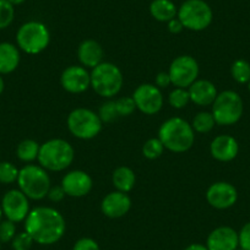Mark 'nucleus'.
<instances>
[{
  "label": "nucleus",
  "instance_id": "1",
  "mask_svg": "<svg viewBox=\"0 0 250 250\" xmlns=\"http://www.w3.org/2000/svg\"><path fill=\"white\" fill-rule=\"evenodd\" d=\"M66 229V223L62 213L53 208L38 206L30 211L25 220V230L35 243L52 245L59 242Z\"/></svg>",
  "mask_w": 250,
  "mask_h": 250
},
{
  "label": "nucleus",
  "instance_id": "2",
  "mask_svg": "<svg viewBox=\"0 0 250 250\" xmlns=\"http://www.w3.org/2000/svg\"><path fill=\"white\" fill-rule=\"evenodd\" d=\"M158 139L167 150L175 153L187 152L195 141V134L191 124L182 118H170L161 125Z\"/></svg>",
  "mask_w": 250,
  "mask_h": 250
},
{
  "label": "nucleus",
  "instance_id": "3",
  "mask_svg": "<svg viewBox=\"0 0 250 250\" xmlns=\"http://www.w3.org/2000/svg\"><path fill=\"white\" fill-rule=\"evenodd\" d=\"M75 157L74 147L62 139H50L40 146L38 162L50 172H62L70 167Z\"/></svg>",
  "mask_w": 250,
  "mask_h": 250
},
{
  "label": "nucleus",
  "instance_id": "4",
  "mask_svg": "<svg viewBox=\"0 0 250 250\" xmlns=\"http://www.w3.org/2000/svg\"><path fill=\"white\" fill-rule=\"evenodd\" d=\"M124 83L123 73L115 64L102 62L92 69L91 87L101 97L112 98L120 92Z\"/></svg>",
  "mask_w": 250,
  "mask_h": 250
},
{
  "label": "nucleus",
  "instance_id": "5",
  "mask_svg": "<svg viewBox=\"0 0 250 250\" xmlns=\"http://www.w3.org/2000/svg\"><path fill=\"white\" fill-rule=\"evenodd\" d=\"M19 189L31 200H42L50 189V178L41 166L27 165L19 172Z\"/></svg>",
  "mask_w": 250,
  "mask_h": 250
},
{
  "label": "nucleus",
  "instance_id": "6",
  "mask_svg": "<svg viewBox=\"0 0 250 250\" xmlns=\"http://www.w3.org/2000/svg\"><path fill=\"white\" fill-rule=\"evenodd\" d=\"M184 28L190 31H204L211 25L212 9L204 0H185L177 14Z\"/></svg>",
  "mask_w": 250,
  "mask_h": 250
},
{
  "label": "nucleus",
  "instance_id": "7",
  "mask_svg": "<svg viewBox=\"0 0 250 250\" xmlns=\"http://www.w3.org/2000/svg\"><path fill=\"white\" fill-rule=\"evenodd\" d=\"M68 129L75 138L91 140L102 130V120L100 115L87 108H76L71 110L66 119Z\"/></svg>",
  "mask_w": 250,
  "mask_h": 250
},
{
  "label": "nucleus",
  "instance_id": "8",
  "mask_svg": "<svg viewBox=\"0 0 250 250\" xmlns=\"http://www.w3.org/2000/svg\"><path fill=\"white\" fill-rule=\"evenodd\" d=\"M50 33L47 26L38 21L26 22L16 33L19 48L27 54H38L48 47Z\"/></svg>",
  "mask_w": 250,
  "mask_h": 250
},
{
  "label": "nucleus",
  "instance_id": "9",
  "mask_svg": "<svg viewBox=\"0 0 250 250\" xmlns=\"http://www.w3.org/2000/svg\"><path fill=\"white\" fill-rule=\"evenodd\" d=\"M212 115L216 124L233 125L243 115V101L234 91H223L218 93L212 103Z\"/></svg>",
  "mask_w": 250,
  "mask_h": 250
},
{
  "label": "nucleus",
  "instance_id": "10",
  "mask_svg": "<svg viewBox=\"0 0 250 250\" xmlns=\"http://www.w3.org/2000/svg\"><path fill=\"white\" fill-rule=\"evenodd\" d=\"M199 64L190 55H179L170 62L168 74L175 87L189 88L199 76Z\"/></svg>",
  "mask_w": 250,
  "mask_h": 250
},
{
  "label": "nucleus",
  "instance_id": "11",
  "mask_svg": "<svg viewBox=\"0 0 250 250\" xmlns=\"http://www.w3.org/2000/svg\"><path fill=\"white\" fill-rule=\"evenodd\" d=\"M0 205L6 220L15 223L25 221L30 213V201L20 189H13L5 193Z\"/></svg>",
  "mask_w": 250,
  "mask_h": 250
},
{
  "label": "nucleus",
  "instance_id": "12",
  "mask_svg": "<svg viewBox=\"0 0 250 250\" xmlns=\"http://www.w3.org/2000/svg\"><path fill=\"white\" fill-rule=\"evenodd\" d=\"M136 108L147 115H153L163 107V95L161 88L152 83H143L139 86L133 95Z\"/></svg>",
  "mask_w": 250,
  "mask_h": 250
},
{
  "label": "nucleus",
  "instance_id": "13",
  "mask_svg": "<svg viewBox=\"0 0 250 250\" xmlns=\"http://www.w3.org/2000/svg\"><path fill=\"white\" fill-rule=\"evenodd\" d=\"M237 189L227 182H217L210 185L206 191V200L217 210L229 208L237 203Z\"/></svg>",
  "mask_w": 250,
  "mask_h": 250
},
{
  "label": "nucleus",
  "instance_id": "14",
  "mask_svg": "<svg viewBox=\"0 0 250 250\" xmlns=\"http://www.w3.org/2000/svg\"><path fill=\"white\" fill-rule=\"evenodd\" d=\"M60 185L68 196L83 198L92 190L93 180L90 174L83 170H71L62 177Z\"/></svg>",
  "mask_w": 250,
  "mask_h": 250
},
{
  "label": "nucleus",
  "instance_id": "15",
  "mask_svg": "<svg viewBox=\"0 0 250 250\" xmlns=\"http://www.w3.org/2000/svg\"><path fill=\"white\" fill-rule=\"evenodd\" d=\"M62 88L70 93H83L91 86V74L83 66L71 65L60 76Z\"/></svg>",
  "mask_w": 250,
  "mask_h": 250
},
{
  "label": "nucleus",
  "instance_id": "16",
  "mask_svg": "<svg viewBox=\"0 0 250 250\" xmlns=\"http://www.w3.org/2000/svg\"><path fill=\"white\" fill-rule=\"evenodd\" d=\"M131 200L126 193L112 191L103 198L101 210L104 216L109 218H120L130 211Z\"/></svg>",
  "mask_w": 250,
  "mask_h": 250
},
{
  "label": "nucleus",
  "instance_id": "17",
  "mask_svg": "<svg viewBox=\"0 0 250 250\" xmlns=\"http://www.w3.org/2000/svg\"><path fill=\"white\" fill-rule=\"evenodd\" d=\"M239 245L238 233L233 228L222 226L208 234L206 247L208 250H235Z\"/></svg>",
  "mask_w": 250,
  "mask_h": 250
},
{
  "label": "nucleus",
  "instance_id": "18",
  "mask_svg": "<svg viewBox=\"0 0 250 250\" xmlns=\"http://www.w3.org/2000/svg\"><path fill=\"white\" fill-rule=\"evenodd\" d=\"M239 151L237 140L229 135H220L212 140L210 152L215 160L220 162H229L234 160Z\"/></svg>",
  "mask_w": 250,
  "mask_h": 250
},
{
  "label": "nucleus",
  "instance_id": "19",
  "mask_svg": "<svg viewBox=\"0 0 250 250\" xmlns=\"http://www.w3.org/2000/svg\"><path fill=\"white\" fill-rule=\"evenodd\" d=\"M188 91L190 96V102L200 107L212 104L218 95L216 86L208 80H196Z\"/></svg>",
  "mask_w": 250,
  "mask_h": 250
},
{
  "label": "nucleus",
  "instance_id": "20",
  "mask_svg": "<svg viewBox=\"0 0 250 250\" xmlns=\"http://www.w3.org/2000/svg\"><path fill=\"white\" fill-rule=\"evenodd\" d=\"M102 45L95 40H86L78 48V57L80 62L86 68H96L103 60Z\"/></svg>",
  "mask_w": 250,
  "mask_h": 250
},
{
  "label": "nucleus",
  "instance_id": "21",
  "mask_svg": "<svg viewBox=\"0 0 250 250\" xmlns=\"http://www.w3.org/2000/svg\"><path fill=\"white\" fill-rule=\"evenodd\" d=\"M20 64V52L13 43H0V75L10 74Z\"/></svg>",
  "mask_w": 250,
  "mask_h": 250
},
{
  "label": "nucleus",
  "instance_id": "22",
  "mask_svg": "<svg viewBox=\"0 0 250 250\" xmlns=\"http://www.w3.org/2000/svg\"><path fill=\"white\" fill-rule=\"evenodd\" d=\"M112 182L118 191L128 194L129 191L133 190L134 187H135V173H134V170L131 169V168L125 167V166H120V167H118L117 169L113 172Z\"/></svg>",
  "mask_w": 250,
  "mask_h": 250
},
{
  "label": "nucleus",
  "instance_id": "23",
  "mask_svg": "<svg viewBox=\"0 0 250 250\" xmlns=\"http://www.w3.org/2000/svg\"><path fill=\"white\" fill-rule=\"evenodd\" d=\"M150 14L160 22H168L177 16L178 10L172 0H153L150 4Z\"/></svg>",
  "mask_w": 250,
  "mask_h": 250
},
{
  "label": "nucleus",
  "instance_id": "24",
  "mask_svg": "<svg viewBox=\"0 0 250 250\" xmlns=\"http://www.w3.org/2000/svg\"><path fill=\"white\" fill-rule=\"evenodd\" d=\"M40 144L31 139H26V140L21 141L16 150V155H18L19 160L22 162H33L37 160L38 152H40Z\"/></svg>",
  "mask_w": 250,
  "mask_h": 250
},
{
  "label": "nucleus",
  "instance_id": "25",
  "mask_svg": "<svg viewBox=\"0 0 250 250\" xmlns=\"http://www.w3.org/2000/svg\"><path fill=\"white\" fill-rule=\"evenodd\" d=\"M216 125L215 118H213L212 113L210 112H200L194 117L191 126H193L194 131L200 134L210 133Z\"/></svg>",
  "mask_w": 250,
  "mask_h": 250
},
{
  "label": "nucleus",
  "instance_id": "26",
  "mask_svg": "<svg viewBox=\"0 0 250 250\" xmlns=\"http://www.w3.org/2000/svg\"><path fill=\"white\" fill-rule=\"evenodd\" d=\"M230 74L233 79L239 83H247L250 81V64L247 60L238 59L232 64Z\"/></svg>",
  "mask_w": 250,
  "mask_h": 250
},
{
  "label": "nucleus",
  "instance_id": "27",
  "mask_svg": "<svg viewBox=\"0 0 250 250\" xmlns=\"http://www.w3.org/2000/svg\"><path fill=\"white\" fill-rule=\"evenodd\" d=\"M168 102L175 109H182V108L187 107L190 102V96H189L188 88L175 87L168 96Z\"/></svg>",
  "mask_w": 250,
  "mask_h": 250
},
{
  "label": "nucleus",
  "instance_id": "28",
  "mask_svg": "<svg viewBox=\"0 0 250 250\" xmlns=\"http://www.w3.org/2000/svg\"><path fill=\"white\" fill-rule=\"evenodd\" d=\"M163 151H165V146L158 138L148 139L143 146V155L147 160H157L162 156Z\"/></svg>",
  "mask_w": 250,
  "mask_h": 250
},
{
  "label": "nucleus",
  "instance_id": "29",
  "mask_svg": "<svg viewBox=\"0 0 250 250\" xmlns=\"http://www.w3.org/2000/svg\"><path fill=\"white\" fill-rule=\"evenodd\" d=\"M15 10L9 0H0V30L9 27L14 21Z\"/></svg>",
  "mask_w": 250,
  "mask_h": 250
},
{
  "label": "nucleus",
  "instance_id": "30",
  "mask_svg": "<svg viewBox=\"0 0 250 250\" xmlns=\"http://www.w3.org/2000/svg\"><path fill=\"white\" fill-rule=\"evenodd\" d=\"M20 170L10 162H0V183L11 184L16 182Z\"/></svg>",
  "mask_w": 250,
  "mask_h": 250
},
{
  "label": "nucleus",
  "instance_id": "31",
  "mask_svg": "<svg viewBox=\"0 0 250 250\" xmlns=\"http://www.w3.org/2000/svg\"><path fill=\"white\" fill-rule=\"evenodd\" d=\"M115 108L119 117H129L136 109L135 101L133 97H122L115 101Z\"/></svg>",
  "mask_w": 250,
  "mask_h": 250
},
{
  "label": "nucleus",
  "instance_id": "32",
  "mask_svg": "<svg viewBox=\"0 0 250 250\" xmlns=\"http://www.w3.org/2000/svg\"><path fill=\"white\" fill-rule=\"evenodd\" d=\"M102 123H112L115 119L119 118V114L117 112V108H115V101H107V102L103 103L100 108V112H98Z\"/></svg>",
  "mask_w": 250,
  "mask_h": 250
},
{
  "label": "nucleus",
  "instance_id": "33",
  "mask_svg": "<svg viewBox=\"0 0 250 250\" xmlns=\"http://www.w3.org/2000/svg\"><path fill=\"white\" fill-rule=\"evenodd\" d=\"M33 243H35V240L25 230V232L19 233L14 237V239L11 240V247L14 250H30Z\"/></svg>",
  "mask_w": 250,
  "mask_h": 250
},
{
  "label": "nucleus",
  "instance_id": "34",
  "mask_svg": "<svg viewBox=\"0 0 250 250\" xmlns=\"http://www.w3.org/2000/svg\"><path fill=\"white\" fill-rule=\"evenodd\" d=\"M16 235V226L13 221H1L0 222V242L9 243Z\"/></svg>",
  "mask_w": 250,
  "mask_h": 250
},
{
  "label": "nucleus",
  "instance_id": "35",
  "mask_svg": "<svg viewBox=\"0 0 250 250\" xmlns=\"http://www.w3.org/2000/svg\"><path fill=\"white\" fill-rule=\"evenodd\" d=\"M73 250H101L100 245L92 238H81L74 244Z\"/></svg>",
  "mask_w": 250,
  "mask_h": 250
},
{
  "label": "nucleus",
  "instance_id": "36",
  "mask_svg": "<svg viewBox=\"0 0 250 250\" xmlns=\"http://www.w3.org/2000/svg\"><path fill=\"white\" fill-rule=\"evenodd\" d=\"M238 240H239V247L243 250H250V222L243 226L240 232L238 233Z\"/></svg>",
  "mask_w": 250,
  "mask_h": 250
},
{
  "label": "nucleus",
  "instance_id": "37",
  "mask_svg": "<svg viewBox=\"0 0 250 250\" xmlns=\"http://www.w3.org/2000/svg\"><path fill=\"white\" fill-rule=\"evenodd\" d=\"M65 191L62 189V185H57V187H50L49 191H48V198L53 203H59L62 199L65 198Z\"/></svg>",
  "mask_w": 250,
  "mask_h": 250
},
{
  "label": "nucleus",
  "instance_id": "38",
  "mask_svg": "<svg viewBox=\"0 0 250 250\" xmlns=\"http://www.w3.org/2000/svg\"><path fill=\"white\" fill-rule=\"evenodd\" d=\"M172 85V80L168 74V71H161L156 76V86L158 88H167L168 86Z\"/></svg>",
  "mask_w": 250,
  "mask_h": 250
},
{
  "label": "nucleus",
  "instance_id": "39",
  "mask_svg": "<svg viewBox=\"0 0 250 250\" xmlns=\"http://www.w3.org/2000/svg\"><path fill=\"white\" fill-rule=\"evenodd\" d=\"M183 28H184V26H183V23L180 22V20L178 18H174L170 21H168V30H169L170 33L177 35V33L182 32Z\"/></svg>",
  "mask_w": 250,
  "mask_h": 250
},
{
  "label": "nucleus",
  "instance_id": "40",
  "mask_svg": "<svg viewBox=\"0 0 250 250\" xmlns=\"http://www.w3.org/2000/svg\"><path fill=\"white\" fill-rule=\"evenodd\" d=\"M184 250H208L206 245L199 244V243H194V244L188 245Z\"/></svg>",
  "mask_w": 250,
  "mask_h": 250
},
{
  "label": "nucleus",
  "instance_id": "41",
  "mask_svg": "<svg viewBox=\"0 0 250 250\" xmlns=\"http://www.w3.org/2000/svg\"><path fill=\"white\" fill-rule=\"evenodd\" d=\"M9 1H10V3L15 6V5H21L22 3H25L26 0H9Z\"/></svg>",
  "mask_w": 250,
  "mask_h": 250
},
{
  "label": "nucleus",
  "instance_id": "42",
  "mask_svg": "<svg viewBox=\"0 0 250 250\" xmlns=\"http://www.w3.org/2000/svg\"><path fill=\"white\" fill-rule=\"evenodd\" d=\"M4 87H5V83H4L3 78H1V75H0V95H1V93H3Z\"/></svg>",
  "mask_w": 250,
  "mask_h": 250
},
{
  "label": "nucleus",
  "instance_id": "43",
  "mask_svg": "<svg viewBox=\"0 0 250 250\" xmlns=\"http://www.w3.org/2000/svg\"><path fill=\"white\" fill-rule=\"evenodd\" d=\"M1 218H3V210H1V205H0V222H1Z\"/></svg>",
  "mask_w": 250,
  "mask_h": 250
},
{
  "label": "nucleus",
  "instance_id": "44",
  "mask_svg": "<svg viewBox=\"0 0 250 250\" xmlns=\"http://www.w3.org/2000/svg\"><path fill=\"white\" fill-rule=\"evenodd\" d=\"M0 250H1V242H0Z\"/></svg>",
  "mask_w": 250,
  "mask_h": 250
},
{
  "label": "nucleus",
  "instance_id": "45",
  "mask_svg": "<svg viewBox=\"0 0 250 250\" xmlns=\"http://www.w3.org/2000/svg\"><path fill=\"white\" fill-rule=\"evenodd\" d=\"M249 91H250V81H249Z\"/></svg>",
  "mask_w": 250,
  "mask_h": 250
},
{
  "label": "nucleus",
  "instance_id": "46",
  "mask_svg": "<svg viewBox=\"0 0 250 250\" xmlns=\"http://www.w3.org/2000/svg\"><path fill=\"white\" fill-rule=\"evenodd\" d=\"M235 250H238V249H235ZM239 250H243V249H239Z\"/></svg>",
  "mask_w": 250,
  "mask_h": 250
}]
</instances>
